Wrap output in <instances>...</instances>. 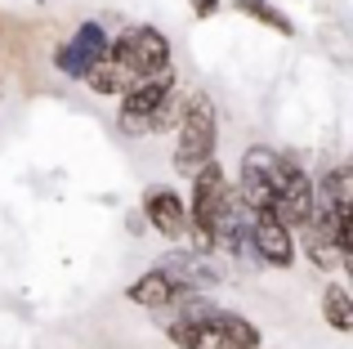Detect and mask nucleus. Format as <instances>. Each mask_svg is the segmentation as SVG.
<instances>
[{"label":"nucleus","instance_id":"obj_8","mask_svg":"<svg viewBox=\"0 0 353 349\" xmlns=\"http://www.w3.org/2000/svg\"><path fill=\"white\" fill-rule=\"evenodd\" d=\"M313 215H318V201H313V174L309 170H295L291 179L277 188V206H273V219L282 228H291V233H300V228L313 224Z\"/></svg>","mask_w":353,"mask_h":349},{"label":"nucleus","instance_id":"obj_19","mask_svg":"<svg viewBox=\"0 0 353 349\" xmlns=\"http://www.w3.org/2000/svg\"><path fill=\"white\" fill-rule=\"evenodd\" d=\"M259 349H264V345H259Z\"/></svg>","mask_w":353,"mask_h":349},{"label":"nucleus","instance_id":"obj_7","mask_svg":"<svg viewBox=\"0 0 353 349\" xmlns=\"http://www.w3.org/2000/svg\"><path fill=\"white\" fill-rule=\"evenodd\" d=\"M143 228H152L157 237H165V242L179 246L183 233H188V206H183V197L174 188H165V183H152V188L143 192Z\"/></svg>","mask_w":353,"mask_h":349},{"label":"nucleus","instance_id":"obj_2","mask_svg":"<svg viewBox=\"0 0 353 349\" xmlns=\"http://www.w3.org/2000/svg\"><path fill=\"white\" fill-rule=\"evenodd\" d=\"M112 59L121 63L125 72H134L139 81L143 77H157V72H170L174 68V50H170V36L152 23H139V27H125L121 36H112Z\"/></svg>","mask_w":353,"mask_h":349},{"label":"nucleus","instance_id":"obj_10","mask_svg":"<svg viewBox=\"0 0 353 349\" xmlns=\"http://www.w3.org/2000/svg\"><path fill=\"white\" fill-rule=\"evenodd\" d=\"M313 201H318V210H327V215L353 219V170L345 161L331 166L322 179H313Z\"/></svg>","mask_w":353,"mask_h":349},{"label":"nucleus","instance_id":"obj_4","mask_svg":"<svg viewBox=\"0 0 353 349\" xmlns=\"http://www.w3.org/2000/svg\"><path fill=\"white\" fill-rule=\"evenodd\" d=\"M108 50H112L108 27L94 23V18H85V23H81L63 45H54V68H59L68 81H85V72L99 68V63L108 59Z\"/></svg>","mask_w":353,"mask_h":349},{"label":"nucleus","instance_id":"obj_3","mask_svg":"<svg viewBox=\"0 0 353 349\" xmlns=\"http://www.w3.org/2000/svg\"><path fill=\"white\" fill-rule=\"evenodd\" d=\"M228 201H233V183H228L224 166H219V161H206V166L192 174V197L183 201V206H188V228L201 233V237H210V228L219 224Z\"/></svg>","mask_w":353,"mask_h":349},{"label":"nucleus","instance_id":"obj_1","mask_svg":"<svg viewBox=\"0 0 353 349\" xmlns=\"http://www.w3.org/2000/svg\"><path fill=\"white\" fill-rule=\"evenodd\" d=\"M215 148H219V108L210 103V94H188L179 130H174L170 166L179 174H197L206 161H215Z\"/></svg>","mask_w":353,"mask_h":349},{"label":"nucleus","instance_id":"obj_12","mask_svg":"<svg viewBox=\"0 0 353 349\" xmlns=\"http://www.w3.org/2000/svg\"><path fill=\"white\" fill-rule=\"evenodd\" d=\"M134 81H139V77L121 68L112 54H108L99 68H90V72H85V90H90V94H99V99H121L130 86H134Z\"/></svg>","mask_w":353,"mask_h":349},{"label":"nucleus","instance_id":"obj_13","mask_svg":"<svg viewBox=\"0 0 353 349\" xmlns=\"http://www.w3.org/2000/svg\"><path fill=\"white\" fill-rule=\"evenodd\" d=\"M318 314H322V323H327L331 332H340V336L353 332V296L340 287V282H327V287H322Z\"/></svg>","mask_w":353,"mask_h":349},{"label":"nucleus","instance_id":"obj_5","mask_svg":"<svg viewBox=\"0 0 353 349\" xmlns=\"http://www.w3.org/2000/svg\"><path fill=\"white\" fill-rule=\"evenodd\" d=\"M170 90H179V72H157V77H143L121 94V130L125 134H148V117L161 103Z\"/></svg>","mask_w":353,"mask_h":349},{"label":"nucleus","instance_id":"obj_6","mask_svg":"<svg viewBox=\"0 0 353 349\" xmlns=\"http://www.w3.org/2000/svg\"><path fill=\"white\" fill-rule=\"evenodd\" d=\"M157 269L165 273V278L174 282V291H183V296H206L210 287H219V278H224V269L215 264V255H197V251H170Z\"/></svg>","mask_w":353,"mask_h":349},{"label":"nucleus","instance_id":"obj_16","mask_svg":"<svg viewBox=\"0 0 353 349\" xmlns=\"http://www.w3.org/2000/svg\"><path fill=\"white\" fill-rule=\"evenodd\" d=\"M237 9H241L246 18H255V23H264V27H273V32H282V36L295 32L291 18H286L277 5H268V0H237Z\"/></svg>","mask_w":353,"mask_h":349},{"label":"nucleus","instance_id":"obj_14","mask_svg":"<svg viewBox=\"0 0 353 349\" xmlns=\"http://www.w3.org/2000/svg\"><path fill=\"white\" fill-rule=\"evenodd\" d=\"M206 323H215L224 336H233V341L241 345V349H259V327L250 323L246 314H233V309H210V318Z\"/></svg>","mask_w":353,"mask_h":349},{"label":"nucleus","instance_id":"obj_15","mask_svg":"<svg viewBox=\"0 0 353 349\" xmlns=\"http://www.w3.org/2000/svg\"><path fill=\"white\" fill-rule=\"evenodd\" d=\"M183 99H188V94H179V90H170V94H165L161 103L152 108V117H148V134H174V130H179Z\"/></svg>","mask_w":353,"mask_h":349},{"label":"nucleus","instance_id":"obj_11","mask_svg":"<svg viewBox=\"0 0 353 349\" xmlns=\"http://www.w3.org/2000/svg\"><path fill=\"white\" fill-rule=\"evenodd\" d=\"M174 296H179V291H174V282L165 278L161 269H148V273H139V278L125 287V300H130V305H139V309H152V314H157V309H165Z\"/></svg>","mask_w":353,"mask_h":349},{"label":"nucleus","instance_id":"obj_18","mask_svg":"<svg viewBox=\"0 0 353 349\" xmlns=\"http://www.w3.org/2000/svg\"><path fill=\"white\" fill-rule=\"evenodd\" d=\"M125 233H143V215L139 210H125Z\"/></svg>","mask_w":353,"mask_h":349},{"label":"nucleus","instance_id":"obj_9","mask_svg":"<svg viewBox=\"0 0 353 349\" xmlns=\"http://www.w3.org/2000/svg\"><path fill=\"white\" fill-rule=\"evenodd\" d=\"M250 251L264 269H291L295 264V233L282 228L273 215H255L250 219Z\"/></svg>","mask_w":353,"mask_h":349},{"label":"nucleus","instance_id":"obj_17","mask_svg":"<svg viewBox=\"0 0 353 349\" xmlns=\"http://www.w3.org/2000/svg\"><path fill=\"white\" fill-rule=\"evenodd\" d=\"M188 5H192V14H197V18H215L219 14V0H188Z\"/></svg>","mask_w":353,"mask_h":349}]
</instances>
